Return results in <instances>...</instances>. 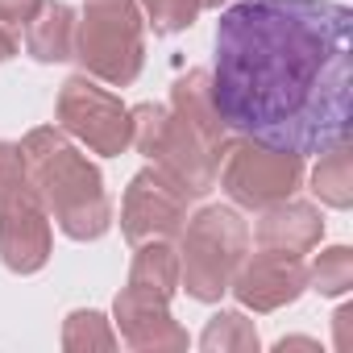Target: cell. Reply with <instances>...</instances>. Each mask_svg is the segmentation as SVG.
<instances>
[{"mask_svg": "<svg viewBox=\"0 0 353 353\" xmlns=\"http://www.w3.org/2000/svg\"><path fill=\"white\" fill-rule=\"evenodd\" d=\"M42 9V0H0V21L5 26H26Z\"/></svg>", "mask_w": 353, "mask_h": 353, "instance_id": "22", "label": "cell"}, {"mask_svg": "<svg viewBox=\"0 0 353 353\" xmlns=\"http://www.w3.org/2000/svg\"><path fill=\"white\" fill-rule=\"evenodd\" d=\"M112 320L121 328V341L141 353H174L188 349V328L170 316V299L150 295L141 287H125L112 299Z\"/></svg>", "mask_w": 353, "mask_h": 353, "instance_id": "11", "label": "cell"}, {"mask_svg": "<svg viewBox=\"0 0 353 353\" xmlns=\"http://www.w3.org/2000/svg\"><path fill=\"white\" fill-rule=\"evenodd\" d=\"M179 233V287L200 303H216L221 295H229V283L250 250V225L237 208L208 204L192 221H183Z\"/></svg>", "mask_w": 353, "mask_h": 353, "instance_id": "3", "label": "cell"}, {"mask_svg": "<svg viewBox=\"0 0 353 353\" xmlns=\"http://www.w3.org/2000/svg\"><path fill=\"white\" fill-rule=\"evenodd\" d=\"M17 150L30 174V188L71 241H96L108 233L112 204L104 192V174L96 162H88V154L75 150V141L59 125L30 129Z\"/></svg>", "mask_w": 353, "mask_h": 353, "instance_id": "2", "label": "cell"}, {"mask_svg": "<svg viewBox=\"0 0 353 353\" xmlns=\"http://www.w3.org/2000/svg\"><path fill=\"white\" fill-rule=\"evenodd\" d=\"M274 349H279V353H287V349H320V345H316V341H307V336H283Z\"/></svg>", "mask_w": 353, "mask_h": 353, "instance_id": "25", "label": "cell"}, {"mask_svg": "<svg viewBox=\"0 0 353 353\" xmlns=\"http://www.w3.org/2000/svg\"><path fill=\"white\" fill-rule=\"evenodd\" d=\"M117 332H112V324L100 316V312H92V307H79V312H71L67 320H63V349L67 353H96V349H117Z\"/></svg>", "mask_w": 353, "mask_h": 353, "instance_id": "18", "label": "cell"}, {"mask_svg": "<svg viewBox=\"0 0 353 353\" xmlns=\"http://www.w3.org/2000/svg\"><path fill=\"white\" fill-rule=\"evenodd\" d=\"M188 196L174 188L158 166H145L137 170L129 188H125V200H121V233L129 245H141V241H170L179 237L183 221H188Z\"/></svg>", "mask_w": 353, "mask_h": 353, "instance_id": "8", "label": "cell"}, {"mask_svg": "<svg viewBox=\"0 0 353 353\" xmlns=\"http://www.w3.org/2000/svg\"><path fill=\"white\" fill-rule=\"evenodd\" d=\"M212 104L229 133L324 154L353 129V9L341 0H237L216 21Z\"/></svg>", "mask_w": 353, "mask_h": 353, "instance_id": "1", "label": "cell"}, {"mask_svg": "<svg viewBox=\"0 0 353 353\" xmlns=\"http://www.w3.org/2000/svg\"><path fill=\"white\" fill-rule=\"evenodd\" d=\"M145 9V26H154V34H183L196 26L200 17V0H137Z\"/></svg>", "mask_w": 353, "mask_h": 353, "instance_id": "20", "label": "cell"}, {"mask_svg": "<svg viewBox=\"0 0 353 353\" xmlns=\"http://www.w3.org/2000/svg\"><path fill=\"white\" fill-rule=\"evenodd\" d=\"M59 129L79 137L92 154L117 158L133 145V117L121 104V96H112L108 88H100L92 75H71L59 92Z\"/></svg>", "mask_w": 353, "mask_h": 353, "instance_id": "7", "label": "cell"}, {"mask_svg": "<svg viewBox=\"0 0 353 353\" xmlns=\"http://www.w3.org/2000/svg\"><path fill=\"white\" fill-rule=\"evenodd\" d=\"M229 291L250 312H279V307L295 303L307 291V266H303V258H287V254H274V250H258V254H245L241 258Z\"/></svg>", "mask_w": 353, "mask_h": 353, "instance_id": "10", "label": "cell"}, {"mask_svg": "<svg viewBox=\"0 0 353 353\" xmlns=\"http://www.w3.org/2000/svg\"><path fill=\"white\" fill-rule=\"evenodd\" d=\"M254 237H258V250H274V254H287V258H303L307 250L320 245V237H324V216H320L316 204L287 196V200L262 208Z\"/></svg>", "mask_w": 353, "mask_h": 353, "instance_id": "12", "label": "cell"}, {"mask_svg": "<svg viewBox=\"0 0 353 353\" xmlns=\"http://www.w3.org/2000/svg\"><path fill=\"white\" fill-rule=\"evenodd\" d=\"M83 75L129 88L145 63V17L137 0H88L75 26V54Z\"/></svg>", "mask_w": 353, "mask_h": 353, "instance_id": "4", "label": "cell"}, {"mask_svg": "<svg viewBox=\"0 0 353 353\" xmlns=\"http://www.w3.org/2000/svg\"><path fill=\"white\" fill-rule=\"evenodd\" d=\"M26 50L38 63H67L75 54V9L63 0H42V9L26 21Z\"/></svg>", "mask_w": 353, "mask_h": 353, "instance_id": "14", "label": "cell"}, {"mask_svg": "<svg viewBox=\"0 0 353 353\" xmlns=\"http://www.w3.org/2000/svg\"><path fill=\"white\" fill-rule=\"evenodd\" d=\"M50 212L30 183L0 200V262L13 274H38L50 262Z\"/></svg>", "mask_w": 353, "mask_h": 353, "instance_id": "9", "label": "cell"}, {"mask_svg": "<svg viewBox=\"0 0 353 353\" xmlns=\"http://www.w3.org/2000/svg\"><path fill=\"white\" fill-rule=\"evenodd\" d=\"M129 287H141L150 295L170 299L174 291H179V250H174L170 241H141V245H133Z\"/></svg>", "mask_w": 353, "mask_h": 353, "instance_id": "15", "label": "cell"}, {"mask_svg": "<svg viewBox=\"0 0 353 353\" xmlns=\"http://www.w3.org/2000/svg\"><path fill=\"white\" fill-rule=\"evenodd\" d=\"M221 188L237 208H270L287 196L299 192L303 183V154L254 141V137H237L225 145L221 154Z\"/></svg>", "mask_w": 353, "mask_h": 353, "instance_id": "6", "label": "cell"}, {"mask_svg": "<svg viewBox=\"0 0 353 353\" xmlns=\"http://www.w3.org/2000/svg\"><path fill=\"white\" fill-rule=\"evenodd\" d=\"M332 320H336V349H349V320H353V307H341Z\"/></svg>", "mask_w": 353, "mask_h": 353, "instance_id": "24", "label": "cell"}, {"mask_svg": "<svg viewBox=\"0 0 353 353\" xmlns=\"http://www.w3.org/2000/svg\"><path fill=\"white\" fill-rule=\"evenodd\" d=\"M30 183V174H26V162H21V150L13 141H0V200L13 196L17 188Z\"/></svg>", "mask_w": 353, "mask_h": 353, "instance_id": "21", "label": "cell"}, {"mask_svg": "<svg viewBox=\"0 0 353 353\" xmlns=\"http://www.w3.org/2000/svg\"><path fill=\"white\" fill-rule=\"evenodd\" d=\"M170 112L179 117L216 158L225 154L229 129H225V121H221V112L212 104V79H208V71L196 67V71H188V75L174 79V88H170Z\"/></svg>", "mask_w": 353, "mask_h": 353, "instance_id": "13", "label": "cell"}, {"mask_svg": "<svg viewBox=\"0 0 353 353\" xmlns=\"http://www.w3.org/2000/svg\"><path fill=\"white\" fill-rule=\"evenodd\" d=\"M307 287L320 295H345L353 287V250L349 245H328L307 270Z\"/></svg>", "mask_w": 353, "mask_h": 353, "instance_id": "19", "label": "cell"}, {"mask_svg": "<svg viewBox=\"0 0 353 353\" xmlns=\"http://www.w3.org/2000/svg\"><path fill=\"white\" fill-rule=\"evenodd\" d=\"M129 117H133V145L188 200H200L216 188V162L221 158L174 112H166L162 104H137V108H129Z\"/></svg>", "mask_w": 353, "mask_h": 353, "instance_id": "5", "label": "cell"}, {"mask_svg": "<svg viewBox=\"0 0 353 353\" xmlns=\"http://www.w3.org/2000/svg\"><path fill=\"white\" fill-rule=\"evenodd\" d=\"M200 5H204V9H221V5H225V0H200Z\"/></svg>", "mask_w": 353, "mask_h": 353, "instance_id": "26", "label": "cell"}, {"mask_svg": "<svg viewBox=\"0 0 353 353\" xmlns=\"http://www.w3.org/2000/svg\"><path fill=\"white\" fill-rule=\"evenodd\" d=\"M258 328L254 320H245L241 312H216L200 336L204 353H258Z\"/></svg>", "mask_w": 353, "mask_h": 353, "instance_id": "17", "label": "cell"}, {"mask_svg": "<svg viewBox=\"0 0 353 353\" xmlns=\"http://www.w3.org/2000/svg\"><path fill=\"white\" fill-rule=\"evenodd\" d=\"M312 192L328 208H341V212L353 208V150H349V141L320 154V162L312 170Z\"/></svg>", "mask_w": 353, "mask_h": 353, "instance_id": "16", "label": "cell"}, {"mask_svg": "<svg viewBox=\"0 0 353 353\" xmlns=\"http://www.w3.org/2000/svg\"><path fill=\"white\" fill-rule=\"evenodd\" d=\"M13 54H17V34H13V26L0 21V63H9Z\"/></svg>", "mask_w": 353, "mask_h": 353, "instance_id": "23", "label": "cell"}]
</instances>
